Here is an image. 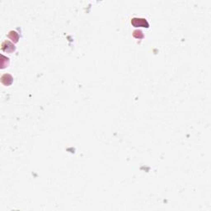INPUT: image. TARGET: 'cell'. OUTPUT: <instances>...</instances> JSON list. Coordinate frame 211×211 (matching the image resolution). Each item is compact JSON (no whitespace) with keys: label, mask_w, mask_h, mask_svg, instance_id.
<instances>
[{"label":"cell","mask_w":211,"mask_h":211,"mask_svg":"<svg viewBox=\"0 0 211 211\" xmlns=\"http://www.w3.org/2000/svg\"><path fill=\"white\" fill-rule=\"evenodd\" d=\"M131 24L134 27H149L148 21L144 18H133L131 20Z\"/></svg>","instance_id":"1"},{"label":"cell","mask_w":211,"mask_h":211,"mask_svg":"<svg viewBox=\"0 0 211 211\" xmlns=\"http://www.w3.org/2000/svg\"><path fill=\"white\" fill-rule=\"evenodd\" d=\"M8 37L12 39V40H14V42H17L18 41V35L15 31H11L9 33V35H8Z\"/></svg>","instance_id":"2"}]
</instances>
